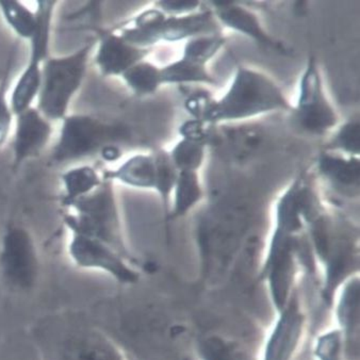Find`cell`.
I'll use <instances>...</instances> for the list:
<instances>
[{
	"mask_svg": "<svg viewBox=\"0 0 360 360\" xmlns=\"http://www.w3.org/2000/svg\"><path fill=\"white\" fill-rule=\"evenodd\" d=\"M278 110H293L281 89L264 74L239 66L224 96L219 101H207L198 121L202 124L239 121Z\"/></svg>",
	"mask_w": 360,
	"mask_h": 360,
	"instance_id": "obj_1",
	"label": "cell"
},
{
	"mask_svg": "<svg viewBox=\"0 0 360 360\" xmlns=\"http://www.w3.org/2000/svg\"><path fill=\"white\" fill-rule=\"evenodd\" d=\"M95 46L96 38L70 55L49 56L43 64L37 109L49 121L61 122L68 115L70 103L84 84Z\"/></svg>",
	"mask_w": 360,
	"mask_h": 360,
	"instance_id": "obj_2",
	"label": "cell"
},
{
	"mask_svg": "<svg viewBox=\"0 0 360 360\" xmlns=\"http://www.w3.org/2000/svg\"><path fill=\"white\" fill-rule=\"evenodd\" d=\"M68 210L63 220L70 233L94 238L128 258L112 181L103 179L101 187L74 202Z\"/></svg>",
	"mask_w": 360,
	"mask_h": 360,
	"instance_id": "obj_3",
	"label": "cell"
},
{
	"mask_svg": "<svg viewBox=\"0 0 360 360\" xmlns=\"http://www.w3.org/2000/svg\"><path fill=\"white\" fill-rule=\"evenodd\" d=\"M125 129L119 124L105 122L91 115H68L61 121L57 143L51 160L56 165L75 162L101 152L123 136Z\"/></svg>",
	"mask_w": 360,
	"mask_h": 360,
	"instance_id": "obj_4",
	"label": "cell"
},
{
	"mask_svg": "<svg viewBox=\"0 0 360 360\" xmlns=\"http://www.w3.org/2000/svg\"><path fill=\"white\" fill-rule=\"evenodd\" d=\"M40 333L44 360H124L112 340L98 328L64 321Z\"/></svg>",
	"mask_w": 360,
	"mask_h": 360,
	"instance_id": "obj_5",
	"label": "cell"
},
{
	"mask_svg": "<svg viewBox=\"0 0 360 360\" xmlns=\"http://www.w3.org/2000/svg\"><path fill=\"white\" fill-rule=\"evenodd\" d=\"M56 7L57 1L55 0H40L37 5L38 28L29 41L30 53L28 61L10 96V105L14 115H20L32 107L33 101L38 97L42 80L43 64L49 57L51 24Z\"/></svg>",
	"mask_w": 360,
	"mask_h": 360,
	"instance_id": "obj_6",
	"label": "cell"
},
{
	"mask_svg": "<svg viewBox=\"0 0 360 360\" xmlns=\"http://www.w3.org/2000/svg\"><path fill=\"white\" fill-rule=\"evenodd\" d=\"M40 262L32 236L20 226L6 231L0 242V277L16 292H27L39 279Z\"/></svg>",
	"mask_w": 360,
	"mask_h": 360,
	"instance_id": "obj_7",
	"label": "cell"
},
{
	"mask_svg": "<svg viewBox=\"0 0 360 360\" xmlns=\"http://www.w3.org/2000/svg\"><path fill=\"white\" fill-rule=\"evenodd\" d=\"M291 112L300 127L308 134H326L338 123L334 108L323 90L322 79L314 57H310L302 76L299 101Z\"/></svg>",
	"mask_w": 360,
	"mask_h": 360,
	"instance_id": "obj_8",
	"label": "cell"
},
{
	"mask_svg": "<svg viewBox=\"0 0 360 360\" xmlns=\"http://www.w3.org/2000/svg\"><path fill=\"white\" fill-rule=\"evenodd\" d=\"M68 248L70 259L79 268L108 273L122 283H132L138 277L123 256L94 238L70 233Z\"/></svg>",
	"mask_w": 360,
	"mask_h": 360,
	"instance_id": "obj_9",
	"label": "cell"
},
{
	"mask_svg": "<svg viewBox=\"0 0 360 360\" xmlns=\"http://www.w3.org/2000/svg\"><path fill=\"white\" fill-rule=\"evenodd\" d=\"M96 38L94 64L103 77H122L130 68L146 60L152 49H139L126 42L115 29L92 27Z\"/></svg>",
	"mask_w": 360,
	"mask_h": 360,
	"instance_id": "obj_10",
	"label": "cell"
},
{
	"mask_svg": "<svg viewBox=\"0 0 360 360\" xmlns=\"http://www.w3.org/2000/svg\"><path fill=\"white\" fill-rule=\"evenodd\" d=\"M53 136V124L37 107H30L14 115L13 167L18 169L26 161L39 157Z\"/></svg>",
	"mask_w": 360,
	"mask_h": 360,
	"instance_id": "obj_11",
	"label": "cell"
},
{
	"mask_svg": "<svg viewBox=\"0 0 360 360\" xmlns=\"http://www.w3.org/2000/svg\"><path fill=\"white\" fill-rule=\"evenodd\" d=\"M215 20L217 18L211 10L165 18L161 24L159 39L160 41L176 42L220 32L218 22Z\"/></svg>",
	"mask_w": 360,
	"mask_h": 360,
	"instance_id": "obj_12",
	"label": "cell"
},
{
	"mask_svg": "<svg viewBox=\"0 0 360 360\" xmlns=\"http://www.w3.org/2000/svg\"><path fill=\"white\" fill-rule=\"evenodd\" d=\"M103 179L136 189H155L156 160L154 154H136L113 169H105Z\"/></svg>",
	"mask_w": 360,
	"mask_h": 360,
	"instance_id": "obj_13",
	"label": "cell"
},
{
	"mask_svg": "<svg viewBox=\"0 0 360 360\" xmlns=\"http://www.w3.org/2000/svg\"><path fill=\"white\" fill-rule=\"evenodd\" d=\"M212 5L215 18H218L223 25L250 37L258 43L266 46H274V41L266 32L254 12L229 1H213Z\"/></svg>",
	"mask_w": 360,
	"mask_h": 360,
	"instance_id": "obj_14",
	"label": "cell"
},
{
	"mask_svg": "<svg viewBox=\"0 0 360 360\" xmlns=\"http://www.w3.org/2000/svg\"><path fill=\"white\" fill-rule=\"evenodd\" d=\"M60 180L63 189L62 207L68 209L80 198L101 187L103 181L101 174L90 165L70 167L60 175Z\"/></svg>",
	"mask_w": 360,
	"mask_h": 360,
	"instance_id": "obj_15",
	"label": "cell"
},
{
	"mask_svg": "<svg viewBox=\"0 0 360 360\" xmlns=\"http://www.w3.org/2000/svg\"><path fill=\"white\" fill-rule=\"evenodd\" d=\"M319 169L339 187L352 188L359 185L360 165L357 157L343 158L339 155L323 153L319 159Z\"/></svg>",
	"mask_w": 360,
	"mask_h": 360,
	"instance_id": "obj_16",
	"label": "cell"
},
{
	"mask_svg": "<svg viewBox=\"0 0 360 360\" xmlns=\"http://www.w3.org/2000/svg\"><path fill=\"white\" fill-rule=\"evenodd\" d=\"M0 13L18 38L30 41L38 28V12L18 0H0Z\"/></svg>",
	"mask_w": 360,
	"mask_h": 360,
	"instance_id": "obj_17",
	"label": "cell"
},
{
	"mask_svg": "<svg viewBox=\"0 0 360 360\" xmlns=\"http://www.w3.org/2000/svg\"><path fill=\"white\" fill-rule=\"evenodd\" d=\"M161 82L167 84H207L217 86L218 82L206 70V65L181 58L161 68Z\"/></svg>",
	"mask_w": 360,
	"mask_h": 360,
	"instance_id": "obj_18",
	"label": "cell"
},
{
	"mask_svg": "<svg viewBox=\"0 0 360 360\" xmlns=\"http://www.w3.org/2000/svg\"><path fill=\"white\" fill-rule=\"evenodd\" d=\"M130 91L139 97L154 94L161 86V68L150 62H139L122 75Z\"/></svg>",
	"mask_w": 360,
	"mask_h": 360,
	"instance_id": "obj_19",
	"label": "cell"
},
{
	"mask_svg": "<svg viewBox=\"0 0 360 360\" xmlns=\"http://www.w3.org/2000/svg\"><path fill=\"white\" fill-rule=\"evenodd\" d=\"M173 192L175 194V200L171 217H183L190 209L193 208L204 195L198 172H179Z\"/></svg>",
	"mask_w": 360,
	"mask_h": 360,
	"instance_id": "obj_20",
	"label": "cell"
},
{
	"mask_svg": "<svg viewBox=\"0 0 360 360\" xmlns=\"http://www.w3.org/2000/svg\"><path fill=\"white\" fill-rule=\"evenodd\" d=\"M178 172H198L205 159V140L184 138L169 153Z\"/></svg>",
	"mask_w": 360,
	"mask_h": 360,
	"instance_id": "obj_21",
	"label": "cell"
},
{
	"mask_svg": "<svg viewBox=\"0 0 360 360\" xmlns=\"http://www.w3.org/2000/svg\"><path fill=\"white\" fill-rule=\"evenodd\" d=\"M155 155L156 160V184L155 191L160 195L165 212H169V196L175 188L177 180L178 169H176L169 153L160 150Z\"/></svg>",
	"mask_w": 360,
	"mask_h": 360,
	"instance_id": "obj_22",
	"label": "cell"
},
{
	"mask_svg": "<svg viewBox=\"0 0 360 360\" xmlns=\"http://www.w3.org/2000/svg\"><path fill=\"white\" fill-rule=\"evenodd\" d=\"M224 44V37L220 32L200 35L188 41L183 58L206 65L207 62L214 57Z\"/></svg>",
	"mask_w": 360,
	"mask_h": 360,
	"instance_id": "obj_23",
	"label": "cell"
},
{
	"mask_svg": "<svg viewBox=\"0 0 360 360\" xmlns=\"http://www.w3.org/2000/svg\"><path fill=\"white\" fill-rule=\"evenodd\" d=\"M13 53H10L3 78L0 79V146H3L9 138L14 123V113L10 105L9 91L10 75L13 66Z\"/></svg>",
	"mask_w": 360,
	"mask_h": 360,
	"instance_id": "obj_24",
	"label": "cell"
},
{
	"mask_svg": "<svg viewBox=\"0 0 360 360\" xmlns=\"http://www.w3.org/2000/svg\"><path fill=\"white\" fill-rule=\"evenodd\" d=\"M299 326V319L297 316L289 314L283 318L281 330L276 333L273 339V347L269 359L283 360L285 358L289 353V349L292 347L293 341L297 338Z\"/></svg>",
	"mask_w": 360,
	"mask_h": 360,
	"instance_id": "obj_25",
	"label": "cell"
},
{
	"mask_svg": "<svg viewBox=\"0 0 360 360\" xmlns=\"http://www.w3.org/2000/svg\"><path fill=\"white\" fill-rule=\"evenodd\" d=\"M359 121L347 122L339 130L333 142L330 143V150H339L351 157H357L359 155Z\"/></svg>",
	"mask_w": 360,
	"mask_h": 360,
	"instance_id": "obj_26",
	"label": "cell"
},
{
	"mask_svg": "<svg viewBox=\"0 0 360 360\" xmlns=\"http://www.w3.org/2000/svg\"><path fill=\"white\" fill-rule=\"evenodd\" d=\"M158 7L165 14H172V16L186 15L193 13L200 7V1L196 0H163L159 1Z\"/></svg>",
	"mask_w": 360,
	"mask_h": 360,
	"instance_id": "obj_27",
	"label": "cell"
}]
</instances>
